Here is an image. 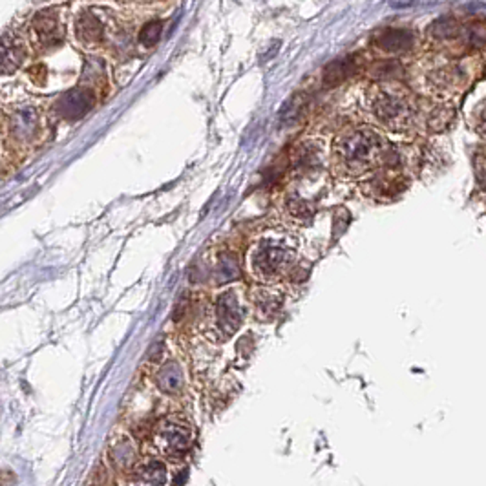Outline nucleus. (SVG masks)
I'll list each match as a JSON object with an SVG mask.
<instances>
[{"label":"nucleus","mask_w":486,"mask_h":486,"mask_svg":"<svg viewBox=\"0 0 486 486\" xmlns=\"http://www.w3.org/2000/svg\"><path fill=\"white\" fill-rule=\"evenodd\" d=\"M245 317L242 298L236 291H227L214 300L207 312V326L213 337L217 340L229 339L242 326Z\"/></svg>","instance_id":"20e7f679"},{"label":"nucleus","mask_w":486,"mask_h":486,"mask_svg":"<svg viewBox=\"0 0 486 486\" xmlns=\"http://www.w3.org/2000/svg\"><path fill=\"white\" fill-rule=\"evenodd\" d=\"M161 30H163V24H161L159 21L148 22L147 26L141 30V33H139V40H141V44H145V46H154V44L159 40Z\"/></svg>","instance_id":"2eb2a0df"},{"label":"nucleus","mask_w":486,"mask_h":486,"mask_svg":"<svg viewBox=\"0 0 486 486\" xmlns=\"http://www.w3.org/2000/svg\"><path fill=\"white\" fill-rule=\"evenodd\" d=\"M157 382H159V386L165 391H169V393L178 391L179 388H181V382H183L181 371H179L178 364H166L165 368L161 369Z\"/></svg>","instance_id":"4468645a"},{"label":"nucleus","mask_w":486,"mask_h":486,"mask_svg":"<svg viewBox=\"0 0 486 486\" xmlns=\"http://www.w3.org/2000/svg\"><path fill=\"white\" fill-rule=\"evenodd\" d=\"M103 24L91 13H83L77 21V37L84 44H99L103 40Z\"/></svg>","instance_id":"9d476101"},{"label":"nucleus","mask_w":486,"mask_h":486,"mask_svg":"<svg viewBox=\"0 0 486 486\" xmlns=\"http://www.w3.org/2000/svg\"><path fill=\"white\" fill-rule=\"evenodd\" d=\"M296 249L287 236H267L252 247L251 269L264 282H276L295 269Z\"/></svg>","instance_id":"7ed1b4c3"},{"label":"nucleus","mask_w":486,"mask_h":486,"mask_svg":"<svg viewBox=\"0 0 486 486\" xmlns=\"http://www.w3.org/2000/svg\"><path fill=\"white\" fill-rule=\"evenodd\" d=\"M24 61V48L11 35L0 37V74H11Z\"/></svg>","instance_id":"0eeeda50"},{"label":"nucleus","mask_w":486,"mask_h":486,"mask_svg":"<svg viewBox=\"0 0 486 486\" xmlns=\"http://www.w3.org/2000/svg\"><path fill=\"white\" fill-rule=\"evenodd\" d=\"M371 43L384 53H402L413 48L415 33L408 28H384L373 35Z\"/></svg>","instance_id":"423d86ee"},{"label":"nucleus","mask_w":486,"mask_h":486,"mask_svg":"<svg viewBox=\"0 0 486 486\" xmlns=\"http://www.w3.org/2000/svg\"><path fill=\"white\" fill-rule=\"evenodd\" d=\"M459 21L453 17H441L431 24L430 33L434 35L437 40H451L459 37Z\"/></svg>","instance_id":"f8f14e48"},{"label":"nucleus","mask_w":486,"mask_h":486,"mask_svg":"<svg viewBox=\"0 0 486 486\" xmlns=\"http://www.w3.org/2000/svg\"><path fill=\"white\" fill-rule=\"evenodd\" d=\"M369 110L390 130H408L419 118L415 97L395 83L377 84L368 94Z\"/></svg>","instance_id":"f03ea898"},{"label":"nucleus","mask_w":486,"mask_h":486,"mask_svg":"<svg viewBox=\"0 0 486 486\" xmlns=\"http://www.w3.org/2000/svg\"><path fill=\"white\" fill-rule=\"evenodd\" d=\"M252 302H254V307H256L260 317L271 318L276 315L280 305H282V296L278 295V291H271V289H258L252 295Z\"/></svg>","instance_id":"9b49d317"},{"label":"nucleus","mask_w":486,"mask_h":486,"mask_svg":"<svg viewBox=\"0 0 486 486\" xmlns=\"http://www.w3.org/2000/svg\"><path fill=\"white\" fill-rule=\"evenodd\" d=\"M156 444L165 456L179 457L191 448L192 431L191 426L178 419H166L157 426Z\"/></svg>","instance_id":"39448f33"},{"label":"nucleus","mask_w":486,"mask_h":486,"mask_svg":"<svg viewBox=\"0 0 486 486\" xmlns=\"http://www.w3.org/2000/svg\"><path fill=\"white\" fill-rule=\"evenodd\" d=\"M33 30L39 40L46 46H57L62 40V26L50 13H39L33 21Z\"/></svg>","instance_id":"6e6552de"},{"label":"nucleus","mask_w":486,"mask_h":486,"mask_svg":"<svg viewBox=\"0 0 486 486\" xmlns=\"http://www.w3.org/2000/svg\"><path fill=\"white\" fill-rule=\"evenodd\" d=\"M17 482V475L11 470H0V486H13Z\"/></svg>","instance_id":"dca6fc26"},{"label":"nucleus","mask_w":486,"mask_h":486,"mask_svg":"<svg viewBox=\"0 0 486 486\" xmlns=\"http://www.w3.org/2000/svg\"><path fill=\"white\" fill-rule=\"evenodd\" d=\"M388 139L375 128L358 126L346 130L334 143V163L347 176H366L386 163Z\"/></svg>","instance_id":"f257e3e1"},{"label":"nucleus","mask_w":486,"mask_h":486,"mask_svg":"<svg viewBox=\"0 0 486 486\" xmlns=\"http://www.w3.org/2000/svg\"><path fill=\"white\" fill-rule=\"evenodd\" d=\"M356 69V61L355 57H344L339 61L331 62L326 68V74H324V83L326 86H337L342 81H346L349 75L355 74Z\"/></svg>","instance_id":"1a4fd4ad"},{"label":"nucleus","mask_w":486,"mask_h":486,"mask_svg":"<svg viewBox=\"0 0 486 486\" xmlns=\"http://www.w3.org/2000/svg\"><path fill=\"white\" fill-rule=\"evenodd\" d=\"M165 485V468L161 465H148L139 470L135 475V486H163Z\"/></svg>","instance_id":"ddd939ff"}]
</instances>
